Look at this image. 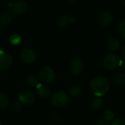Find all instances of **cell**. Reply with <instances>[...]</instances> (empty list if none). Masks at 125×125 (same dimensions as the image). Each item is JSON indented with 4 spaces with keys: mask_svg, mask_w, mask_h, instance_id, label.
Wrapping results in <instances>:
<instances>
[{
    "mask_svg": "<svg viewBox=\"0 0 125 125\" xmlns=\"http://www.w3.org/2000/svg\"><path fill=\"white\" fill-rule=\"evenodd\" d=\"M110 86V81L105 76H97L90 83L91 90L98 97L105 96L109 91Z\"/></svg>",
    "mask_w": 125,
    "mask_h": 125,
    "instance_id": "1",
    "label": "cell"
},
{
    "mask_svg": "<svg viewBox=\"0 0 125 125\" xmlns=\"http://www.w3.org/2000/svg\"><path fill=\"white\" fill-rule=\"evenodd\" d=\"M69 101L68 96L65 91H59L53 94L51 99V104L56 108H62L64 107Z\"/></svg>",
    "mask_w": 125,
    "mask_h": 125,
    "instance_id": "2",
    "label": "cell"
},
{
    "mask_svg": "<svg viewBox=\"0 0 125 125\" xmlns=\"http://www.w3.org/2000/svg\"><path fill=\"white\" fill-rule=\"evenodd\" d=\"M120 59L116 53H109L106 55L103 59V65L108 70H114L119 66Z\"/></svg>",
    "mask_w": 125,
    "mask_h": 125,
    "instance_id": "3",
    "label": "cell"
},
{
    "mask_svg": "<svg viewBox=\"0 0 125 125\" xmlns=\"http://www.w3.org/2000/svg\"><path fill=\"white\" fill-rule=\"evenodd\" d=\"M55 78V73L50 67H42L38 75V79L43 83H51Z\"/></svg>",
    "mask_w": 125,
    "mask_h": 125,
    "instance_id": "4",
    "label": "cell"
},
{
    "mask_svg": "<svg viewBox=\"0 0 125 125\" xmlns=\"http://www.w3.org/2000/svg\"><path fill=\"white\" fill-rule=\"evenodd\" d=\"M18 101L21 104L25 105H29L34 102L35 95L30 90H22L18 94Z\"/></svg>",
    "mask_w": 125,
    "mask_h": 125,
    "instance_id": "5",
    "label": "cell"
},
{
    "mask_svg": "<svg viewBox=\"0 0 125 125\" xmlns=\"http://www.w3.org/2000/svg\"><path fill=\"white\" fill-rule=\"evenodd\" d=\"M21 59L24 63L30 64L36 60V53L32 49L24 48L21 51Z\"/></svg>",
    "mask_w": 125,
    "mask_h": 125,
    "instance_id": "6",
    "label": "cell"
},
{
    "mask_svg": "<svg viewBox=\"0 0 125 125\" xmlns=\"http://www.w3.org/2000/svg\"><path fill=\"white\" fill-rule=\"evenodd\" d=\"M28 10L27 4L23 1H15L12 7L11 11L16 15H22L26 12Z\"/></svg>",
    "mask_w": 125,
    "mask_h": 125,
    "instance_id": "7",
    "label": "cell"
},
{
    "mask_svg": "<svg viewBox=\"0 0 125 125\" xmlns=\"http://www.w3.org/2000/svg\"><path fill=\"white\" fill-rule=\"evenodd\" d=\"M83 63L82 62L81 60L78 59H73L70 64V73L75 76L80 75L83 71Z\"/></svg>",
    "mask_w": 125,
    "mask_h": 125,
    "instance_id": "8",
    "label": "cell"
},
{
    "mask_svg": "<svg viewBox=\"0 0 125 125\" xmlns=\"http://www.w3.org/2000/svg\"><path fill=\"white\" fill-rule=\"evenodd\" d=\"M12 56L3 51H0V70H7L12 65Z\"/></svg>",
    "mask_w": 125,
    "mask_h": 125,
    "instance_id": "9",
    "label": "cell"
},
{
    "mask_svg": "<svg viewBox=\"0 0 125 125\" xmlns=\"http://www.w3.org/2000/svg\"><path fill=\"white\" fill-rule=\"evenodd\" d=\"M98 21L100 25L103 26H108L113 21V15L110 12L104 11L99 15Z\"/></svg>",
    "mask_w": 125,
    "mask_h": 125,
    "instance_id": "10",
    "label": "cell"
},
{
    "mask_svg": "<svg viewBox=\"0 0 125 125\" xmlns=\"http://www.w3.org/2000/svg\"><path fill=\"white\" fill-rule=\"evenodd\" d=\"M72 23V18L67 15H62L59 16L56 22V26L60 29H65L68 27Z\"/></svg>",
    "mask_w": 125,
    "mask_h": 125,
    "instance_id": "11",
    "label": "cell"
},
{
    "mask_svg": "<svg viewBox=\"0 0 125 125\" xmlns=\"http://www.w3.org/2000/svg\"><path fill=\"white\" fill-rule=\"evenodd\" d=\"M36 88H37V90H36L37 95L39 98L45 99L48 97L50 94V91H49V88L46 85L40 83Z\"/></svg>",
    "mask_w": 125,
    "mask_h": 125,
    "instance_id": "12",
    "label": "cell"
},
{
    "mask_svg": "<svg viewBox=\"0 0 125 125\" xmlns=\"http://www.w3.org/2000/svg\"><path fill=\"white\" fill-rule=\"evenodd\" d=\"M120 41L116 37L109 38L107 41V48L109 51L115 52L117 51L120 48Z\"/></svg>",
    "mask_w": 125,
    "mask_h": 125,
    "instance_id": "13",
    "label": "cell"
},
{
    "mask_svg": "<svg viewBox=\"0 0 125 125\" xmlns=\"http://www.w3.org/2000/svg\"><path fill=\"white\" fill-rule=\"evenodd\" d=\"M111 81L116 84H123L125 82V73L122 72L114 73L111 75Z\"/></svg>",
    "mask_w": 125,
    "mask_h": 125,
    "instance_id": "14",
    "label": "cell"
},
{
    "mask_svg": "<svg viewBox=\"0 0 125 125\" xmlns=\"http://www.w3.org/2000/svg\"><path fill=\"white\" fill-rule=\"evenodd\" d=\"M104 105V101L101 97H95L91 103V108L94 111H98L102 109Z\"/></svg>",
    "mask_w": 125,
    "mask_h": 125,
    "instance_id": "15",
    "label": "cell"
},
{
    "mask_svg": "<svg viewBox=\"0 0 125 125\" xmlns=\"http://www.w3.org/2000/svg\"><path fill=\"white\" fill-rule=\"evenodd\" d=\"M26 84L30 88H35L40 84V80L36 75H31L28 76L25 80Z\"/></svg>",
    "mask_w": 125,
    "mask_h": 125,
    "instance_id": "16",
    "label": "cell"
},
{
    "mask_svg": "<svg viewBox=\"0 0 125 125\" xmlns=\"http://www.w3.org/2000/svg\"><path fill=\"white\" fill-rule=\"evenodd\" d=\"M81 88L78 86V85H72L69 87L68 89V93L70 96L73 97H78L81 95Z\"/></svg>",
    "mask_w": 125,
    "mask_h": 125,
    "instance_id": "17",
    "label": "cell"
},
{
    "mask_svg": "<svg viewBox=\"0 0 125 125\" xmlns=\"http://www.w3.org/2000/svg\"><path fill=\"white\" fill-rule=\"evenodd\" d=\"M12 21V15L9 12H3L0 16V23L3 25H8Z\"/></svg>",
    "mask_w": 125,
    "mask_h": 125,
    "instance_id": "18",
    "label": "cell"
},
{
    "mask_svg": "<svg viewBox=\"0 0 125 125\" xmlns=\"http://www.w3.org/2000/svg\"><path fill=\"white\" fill-rule=\"evenodd\" d=\"M8 105H9L8 97L4 93H0V109L5 110L8 108Z\"/></svg>",
    "mask_w": 125,
    "mask_h": 125,
    "instance_id": "19",
    "label": "cell"
},
{
    "mask_svg": "<svg viewBox=\"0 0 125 125\" xmlns=\"http://www.w3.org/2000/svg\"><path fill=\"white\" fill-rule=\"evenodd\" d=\"M21 42V37L18 34H13L10 37V42L14 46L19 45Z\"/></svg>",
    "mask_w": 125,
    "mask_h": 125,
    "instance_id": "20",
    "label": "cell"
},
{
    "mask_svg": "<svg viewBox=\"0 0 125 125\" xmlns=\"http://www.w3.org/2000/svg\"><path fill=\"white\" fill-rule=\"evenodd\" d=\"M103 117L104 120H105L107 122H110V121H112L113 119H114L115 115H114V113L112 111L106 110V111H105L103 112Z\"/></svg>",
    "mask_w": 125,
    "mask_h": 125,
    "instance_id": "21",
    "label": "cell"
},
{
    "mask_svg": "<svg viewBox=\"0 0 125 125\" xmlns=\"http://www.w3.org/2000/svg\"><path fill=\"white\" fill-rule=\"evenodd\" d=\"M117 30L118 32L121 34L122 38L125 37V20L122 19V21H119L117 26Z\"/></svg>",
    "mask_w": 125,
    "mask_h": 125,
    "instance_id": "22",
    "label": "cell"
},
{
    "mask_svg": "<svg viewBox=\"0 0 125 125\" xmlns=\"http://www.w3.org/2000/svg\"><path fill=\"white\" fill-rule=\"evenodd\" d=\"M22 109V106H21V103L19 101H15L12 105V111L14 113H18L19 111H21Z\"/></svg>",
    "mask_w": 125,
    "mask_h": 125,
    "instance_id": "23",
    "label": "cell"
},
{
    "mask_svg": "<svg viewBox=\"0 0 125 125\" xmlns=\"http://www.w3.org/2000/svg\"><path fill=\"white\" fill-rule=\"evenodd\" d=\"M49 118H50V119H51V121H53V122H59V120H60V116H59V115L56 112H54V111L51 112V113L49 114Z\"/></svg>",
    "mask_w": 125,
    "mask_h": 125,
    "instance_id": "24",
    "label": "cell"
},
{
    "mask_svg": "<svg viewBox=\"0 0 125 125\" xmlns=\"http://www.w3.org/2000/svg\"><path fill=\"white\" fill-rule=\"evenodd\" d=\"M111 125H125V122L122 119H116L112 122Z\"/></svg>",
    "mask_w": 125,
    "mask_h": 125,
    "instance_id": "25",
    "label": "cell"
},
{
    "mask_svg": "<svg viewBox=\"0 0 125 125\" xmlns=\"http://www.w3.org/2000/svg\"><path fill=\"white\" fill-rule=\"evenodd\" d=\"M97 125H111L109 123H108V122H107V121H105V120H104V119H100V120H98L97 121Z\"/></svg>",
    "mask_w": 125,
    "mask_h": 125,
    "instance_id": "26",
    "label": "cell"
},
{
    "mask_svg": "<svg viewBox=\"0 0 125 125\" xmlns=\"http://www.w3.org/2000/svg\"><path fill=\"white\" fill-rule=\"evenodd\" d=\"M67 4H69L70 5H74L78 2V0H66Z\"/></svg>",
    "mask_w": 125,
    "mask_h": 125,
    "instance_id": "27",
    "label": "cell"
},
{
    "mask_svg": "<svg viewBox=\"0 0 125 125\" xmlns=\"http://www.w3.org/2000/svg\"><path fill=\"white\" fill-rule=\"evenodd\" d=\"M125 45L122 46V60H125Z\"/></svg>",
    "mask_w": 125,
    "mask_h": 125,
    "instance_id": "28",
    "label": "cell"
},
{
    "mask_svg": "<svg viewBox=\"0 0 125 125\" xmlns=\"http://www.w3.org/2000/svg\"><path fill=\"white\" fill-rule=\"evenodd\" d=\"M0 125H2V123H1V122L0 121Z\"/></svg>",
    "mask_w": 125,
    "mask_h": 125,
    "instance_id": "29",
    "label": "cell"
}]
</instances>
